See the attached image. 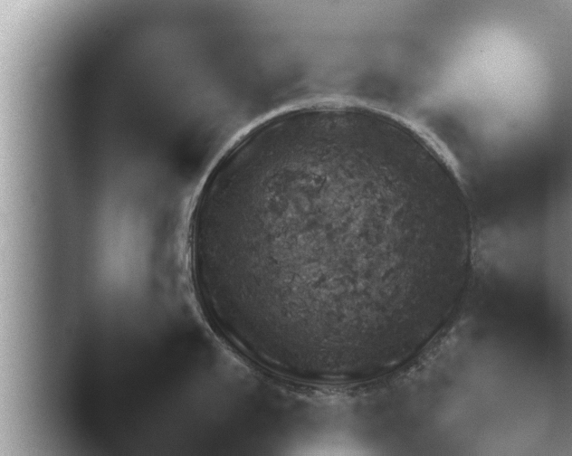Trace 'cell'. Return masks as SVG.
Instances as JSON below:
<instances>
[{"mask_svg":"<svg viewBox=\"0 0 572 456\" xmlns=\"http://www.w3.org/2000/svg\"><path fill=\"white\" fill-rule=\"evenodd\" d=\"M471 233L447 164L394 122L344 105L254 127L198 202L195 253L225 330L314 378H348L433 309Z\"/></svg>","mask_w":572,"mask_h":456,"instance_id":"6da1fadb","label":"cell"}]
</instances>
